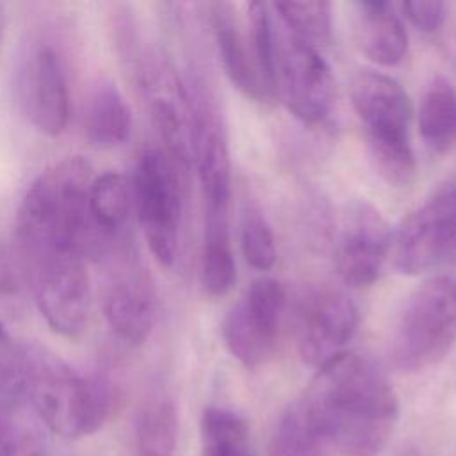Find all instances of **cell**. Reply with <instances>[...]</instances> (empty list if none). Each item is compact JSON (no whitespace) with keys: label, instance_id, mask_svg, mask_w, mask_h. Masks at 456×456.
Here are the masks:
<instances>
[{"label":"cell","instance_id":"7402d4cb","mask_svg":"<svg viewBox=\"0 0 456 456\" xmlns=\"http://www.w3.org/2000/svg\"><path fill=\"white\" fill-rule=\"evenodd\" d=\"M201 456H256L246 420L226 408H205L201 415Z\"/></svg>","mask_w":456,"mask_h":456},{"label":"cell","instance_id":"484cf974","mask_svg":"<svg viewBox=\"0 0 456 456\" xmlns=\"http://www.w3.org/2000/svg\"><path fill=\"white\" fill-rule=\"evenodd\" d=\"M240 249L246 262L258 271H267L276 262V246L271 226L255 208H246L242 212Z\"/></svg>","mask_w":456,"mask_h":456},{"label":"cell","instance_id":"7a4b0ae2","mask_svg":"<svg viewBox=\"0 0 456 456\" xmlns=\"http://www.w3.org/2000/svg\"><path fill=\"white\" fill-rule=\"evenodd\" d=\"M91 166L78 155L45 169L27 189L14 224L18 260L80 249L87 255Z\"/></svg>","mask_w":456,"mask_h":456},{"label":"cell","instance_id":"ffe728a7","mask_svg":"<svg viewBox=\"0 0 456 456\" xmlns=\"http://www.w3.org/2000/svg\"><path fill=\"white\" fill-rule=\"evenodd\" d=\"M235 278L237 273L232 249L230 223L205 221L200 256V281L205 294L212 297L228 294L235 283Z\"/></svg>","mask_w":456,"mask_h":456},{"label":"cell","instance_id":"52a82bcc","mask_svg":"<svg viewBox=\"0 0 456 456\" xmlns=\"http://www.w3.org/2000/svg\"><path fill=\"white\" fill-rule=\"evenodd\" d=\"M34 303L52 331L78 338L89 321L91 285L84 251H59L18 260Z\"/></svg>","mask_w":456,"mask_h":456},{"label":"cell","instance_id":"3957f363","mask_svg":"<svg viewBox=\"0 0 456 456\" xmlns=\"http://www.w3.org/2000/svg\"><path fill=\"white\" fill-rule=\"evenodd\" d=\"M23 395L39 420L64 438L93 435L112 404L107 383L84 376L39 346H25Z\"/></svg>","mask_w":456,"mask_h":456},{"label":"cell","instance_id":"8992f818","mask_svg":"<svg viewBox=\"0 0 456 456\" xmlns=\"http://www.w3.org/2000/svg\"><path fill=\"white\" fill-rule=\"evenodd\" d=\"M102 262L100 305L109 330L126 346H141L153 330L155 294L150 274L126 233L107 242Z\"/></svg>","mask_w":456,"mask_h":456},{"label":"cell","instance_id":"ac0fdd59","mask_svg":"<svg viewBox=\"0 0 456 456\" xmlns=\"http://www.w3.org/2000/svg\"><path fill=\"white\" fill-rule=\"evenodd\" d=\"M210 20L223 69L233 87H237L249 100H265L267 96L255 71V64L244 46L232 5L221 2L212 4Z\"/></svg>","mask_w":456,"mask_h":456},{"label":"cell","instance_id":"603a6c76","mask_svg":"<svg viewBox=\"0 0 456 456\" xmlns=\"http://www.w3.org/2000/svg\"><path fill=\"white\" fill-rule=\"evenodd\" d=\"M326 445L308 426L297 403L289 406L274 426L269 456H326Z\"/></svg>","mask_w":456,"mask_h":456},{"label":"cell","instance_id":"8fae6325","mask_svg":"<svg viewBox=\"0 0 456 456\" xmlns=\"http://www.w3.org/2000/svg\"><path fill=\"white\" fill-rule=\"evenodd\" d=\"M16 91L30 125L50 137L69 119V84L61 52L50 41H34L18 64Z\"/></svg>","mask_w":456,"mask_h":456},{"label":"cell","instance_id":"e0dca14e","mask_svg":"<svg viewBox=\"0 0 456 456\" xmlns=\"http://www.w3.org/2000/svg\"><path fill=\"white\" fill-rule=\"evenodd\" d=\"M84 134L91 146H121L132 134V110L114 82L98 80L84 105Z\"/></svg>","mask_w":456,"mask_h":456},{"label":"cell","instance_id":"277c9868","mask_svg":"<svg viewBox=\"0 0 456 456\" xmlns=\"http://www.w3.org/2000/svg\"><path fill=\"white\" fill-rule=\"evenodd\" d=\"M351 102L378 175L390 185H410L417 164L408 135L411 103L403 86L385 73L362 69L351 82Z\"/></svg>","mask_w":456,"mask_h":456},{"label":"cell","instance_id":"4316f807","mask_svg":"<svg viewBox=\"0 0 456 456\" xmlns=\"http://www.w3.org/2000/svg\"><path fill=\"white\" fill-rule=\"evenodd\" d=\"M25 346L16 344L0 322V406L16 410L25 401L23 395Z\"/></svg>","mask_w":456,"mask_h":456},{"label":"cell","instance_id":"d6986e66","mask_svg":"<svg viewBox=\"0 0 456 456\" xmlns=\"http://www.w3.org/2000/svg\"><path fill=\"white\" fill-rule=\"evenodd\" d=\"M419 132L435 153H444L456 144V87L444 77L433 78L422 94Z\"/></svg>","mask_w":456,"mask_h":456},{"label":"cell","instance_id":"30bf717a","mask_svg":"<svg viewBox=\"0 0 456 456\" xmlns=\"http://www.w3.org/2000/svg\"><path fill=\"white\" fill-rule=\"evenodd\" d=\"M287 296L283 285L269 276L251 281L223 321V340L244 367L264 365L276 351Z\"/></svg>","mask_w":456,"mask_h":456},{"label":"cell","instance_id":"f546056e","mask_svg":"<svg viewBox=\"0 0 456 456\" xmlns=\"http://www.w3.org/2000/svg\"><path fill=\"white\" fill-rule=\"evenodd\" d=\"M14 456H46V451L36 433L21 428Z\"/></svg>","mask_w":456,"mask_h":456},{"label":"cell","instance_id":"9a60e30c","mask_svg":"<svg viewBox=\"0 0 456 456\" xmlns=\"http://www.w3.org/2000/svg\"><path fill=\"white\" fill-rule=\"evenodd\" d=\"M132 208V183L125 175L105 171L91 180L87 191V256H94L103 244L126 233L125 228Z\"/></svg>","mask_w":456,"mask_h":456},{"label":"cell","instance_id":"4dcf8cb0","mask_svg":"<svg viewBox=\"0 0 456 456\" xmlns=\"http://www.w3.org/2000/svg\"><path fill=\"white\" fill-rule=\"evenodd\" d=\"M4 27H5V14H4V7L0 5V41L4 36Z\"/></svg>","mask_w":456,"mask_h":456},{"label":"cell","instance_id":"83f0119b","mask_svg":"<svg viewBox=\"0 0 456 456\" xmlns=\"http://www.w3.org/2000/svg\"><path fill=\"white\" fill-rule=\"evenodd\" d=\"M404 16L422 32L438 30L447 18V5L438 0H415L401 4Z\"/></svg>","mask_w":456,"mask_h":456},{"label":"cell","instance_id":"9c48e42d","mask_svg":"<svg viewBox=\"0 0 456 456\" xmlns=\"http://www.w3.org/2000/svg\"><path fill=\"white\" fill-rule=\"evenodd\" d=\"M392 248L395 267L404 274L456 264V175L403 221Z\"/></svg>","mask_w":456,"mask_h":456},{"label":"cell","instance_id":"4fadbf2b","mask_svg":"<svg viewBox=\"0 0 456 456\" xmlns=\"http://www.w3.org/2000/svg\"><path fill=\"white\" fill-rule=\"evenodd\" d=\"M390 248V228L376 207L367 201L346 207L335 262L340 278L349 287H367L376 281Z\"/></svg>","mask_w":456,"mask_h":456},{"label":"cell","instance_id":"7c38bea8","mask_svg":"<svg viewBox=\"0 0 456 456\" xmlns=\"http://www.w3.org/2000/svg\"><path fill=\"white\" fill-rule=\"evenodd\" d=\"M276 87L289 110L306 125L322 121L335 102V80L317 48L289 36L276 53Z\"/></svg>","mask_w":456,"mask_h":456},{"label":"cell","instance_id":"5bb4252c","mask_svg":"<svg viewBox=\"0 0 456 456\" xmlns=\"http://www.w3.org/2000/svg\"><path fill=\"white\" fill-rule=\"evenodd\" d=\"M358 330V308L340 290L314 292L301 310L297 347L305 363L319 369L346 353Z\"/></svg>","mask_w":456,"mask_h":456},{"label":"cell","instance_id":"44dd1931","mask_svg":"<svg viewBox=\"0 0 456 456\" xmlns=\"http://www.w3.org/2000/svg\"><path fill=\"white\" fill-rule=\"evenodd\" d=\"M135 456H173L178 440V413L171 399L153 397L135 422Z\"/></svg>","mask_w":456,"mask_h":456},{"label":"cell","instance_id":"ba28073f","mask_svg":"<svg viewBox=\"0 0 456 456\" xmlns=\"http://www.w3.org/2000/svg\"><path fill=\"white\" fill-rule=\"evenodd\" d=\"M132 183V201L150 253L162 267H171L178 251L182 217L180 167L159 148L139 155Z\"/></svg>","mask_w":456,"mask_h":456},{"label":"cell","instance_id":"d4e9b609","mask_svg":"<svg viewBox=\"0 0 456 456\" xmlns=\"http://www.w3.org/2000/svg\"><path fill=\"white\" fill-rule=\"evenodd\" d=\"M251 45H253V64L267 98H273L276 91V53L278 45L273 30L271 12L267 4L253 2L248 7Z\"/></svg>","mask_w":456,"mask_h":456},{"label":"cell","instance_id":"cb8c5ba5","mask_svg":"<svg viewBox=\"0 0 456 456\" xmlns=\"http://www.w3.org/2000/svg\"><path fill=\"white\" fill-rule=\"evenodd\" d=\"M276 12L292 30V36L317 48L331 41V4L330 2H287L274 4Z\"/></svg>","mask_w":456,"mask_h":456},{"label":"cell","instance_id":"6da1fadb","mask_svg":"<svg viewBox=\"0 0 456 456\" xmlns=\"http://www.w3.org/2000/svg\"><path fill=\"white\" fill-rule=\"evenodd\" d=\"M297 406L317 438L344 456L379 454L399 419L381 367L347 351L317 369Z\"/></svg>","mask_w":456,"mask_h":456},{"label":"cell","instance_id":"5b68a950","mask_svg":"<svg viewBox=\"0 0 456 456\" xmlns=\"http://www.w3.org/2000/svg\"><path fill=\"white\" fill-rule=\"evenodd\" d=\"M456 342V280L436 276L406 299L392 331L390 360L413 374L436 365Z\"/></svg>","mask_w":456,"mask_h":456},{"label":"cell","instance_id":"2e32d148","mask_svg":"<svg viewBox=\"0 0 456 456\" xmlns=\"http://www.w3.org/2000/svg\"><path fill=\"white\" fill-rule=\"evenodd\" d=\"M353 27L356 45L372 62L395 66L404 59L408 34L390 2H354Z\"/></svg>","mask_w":456,"mask_h":456},{"label":"cell","instance_id":"f1b7e54d","mask_svg":"<svg viewBox=\"0 0 456 456\" xmlns=\"http://www.w3.org/2000/svg\"><path fill=\"white\" fill-rule=\"evenodd\" d=\"M12 411L11 408L0 406V456H14L18 445L21 428L12 420Z\"/></svg>","mask_w":456,"mask_h":456}]
</instances>
